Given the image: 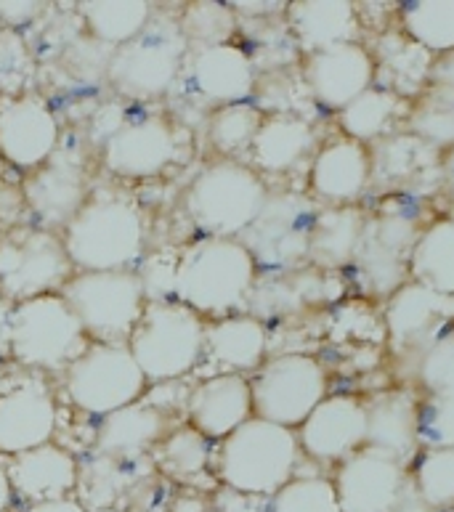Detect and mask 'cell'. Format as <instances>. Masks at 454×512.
<instances>
[{"label": "cell", "mask_w": 454, "mask_h": 512, "mask_svg": "<svg viewBox=\"0 0 454 512\" xmlns=\"http://www.w3.org/2000/svg\"><path fill=\"white\" fill-rule=\"evenodd\" d=\"M428 88H431L428 96L454 107V51L433 59L431 75H428Z\"/></svg>", "instance_id": "48"}, {"label": "cell", "mask_w": 454, "mask_h": 512, "mask_svg": "<svg viewBox=\"0 0 454 512\" xmlns=\"http://www.w3.org/2000/svg\"><path fill=\"white\" fill-rule=\"evenodd\" d=\"M205 321L184 303H147L128 348L147 383H170L192 372L205 351Z\"/></svg>", "instance_id": "6"}, {"label": "cell", "mask_w": 454, "mask_h": 512, "mask_svg": "<svg viewBox=\"0 0 454 512\" xmlns=\"http://www.w3.org/2000/svg\"><path fill=\"white\" fill-rule=\"evenodd\" d=\"M147 390V377L139 369L128 345L93 343L67 369V393L72 404L88 414H107L136 404Z\"/></svg>", "instance_id": "10"}, {"label": "cell", "mask_w": 454, "mask_h": 512, "mask_svg": "<svg viewBox=\"0 0 454 512\" xmlns=\"http://www.w3.org/2000/svg\"><path fill=\"white\" fill-rule=\"evenodd\" d=\"M208 459V438L197 433L192 425L170 433L157 451V465L162 473H168L170 478H178V481H192L194 475L205 473Z\"/></svg>", "instance_id": "40"}, {"label": "cell", "mask_w": 454, "mask_h": 512, "mask_svg": "<svg viewBox=\"0 0 454 512\" xmlns=\"http://www.w3.org/2000/svg\"><path fill=\"white\" fill-rule=\"evenodd\" d=\"M269 335L258 316H229L205 327L202 356L221 369L218 375H242L266 359Z\"/></svg>", "instance_id": "27"}, {"label": "cell", "mask_w": 454, "mask_h": 512, "mask_svg": "<svg viewBox=\"0 0 454 512\" xmlns=\"http://www.w3.org/2000/svg\"><path fill=\"white\" fill-rule=\"evenodd\" d=\"M32 80V56L16 30H0V96L27 93Z\"/></svg>", "instance_id": "45"}, {"label": "cell", "mask_w": 454, "mask_h": 512, "mask_svg": "<svg viewBox=\"0 0 454 512\" xmlns=\"http://www.w3.org/2000/svg\"><path fill=\"white\" fill-rule=\"evenodd\" d=\"M454 298L441 295L420 282L401 284L385 306V340L393 353L431 348L439 337L452 332Z\"/></svg>", "instance_id": "15"}, {"label": "cell", "mask_w": 454, "mask_h": 512, "mask_svg": "<svg viewBox=\"0 0 454 512\" xmlns=\"http://www.w3.org/2000/svg\"><path fill=\"white\" fill-rule=\"evenodd\" d=\"M186 417L208 441H224L255 417L250 380H245V375H213L202 380L186 398Z\"/></svg>", "instance_id": "24"}, {"label": "cell", "mask_w": 454, "mask_h": 512, "mask_svg": "<svg viewBox=\"0 0 454 512\" xmlns=\"http://www.w3.org/2000/svg\"><path fill=\"white\" fill-rule=\"evenodd\" d=\"M168 433V417L152 404H131L107 414L96 433V449L101 457L139 459Z\"/></svg>", "instance_id": "29"}, {"label": "cell", "mask_w": 454, "mask_h": 512, "mask_svg": "<svg viewBox=\"0 0 454 512\" xmlns=\"http://www.w3.org/2000/svg\"><path fill=\"white\" fill-rule=\"evenodd\" d=\"M125 112H128V109H125L123 104H107V107L101 109L99 115L93 117V128H91L93 138L104 144L107 138L115 136L117 130L123 128V125L131 120V117L125 115Z\"/></svg>", "instance_id": "50"}, {"label": "cell", "mask_w": 454, "mask_h": 512, "mask_svg": "<svg viewBox=\"0 0 454 512\" xmlns=\"http://www.w3.org/2000/svg\"><path fill=\"white\" fill-rule=\"evenodd\" d=\"M311 146H314V130L303 117L274 112L263 117L250 152L255 165L266 173H287L311 152Z\"/></svg>", "instance_id": "31"}, {"label": "cell", "mask_w": 454, "mask_h": 512, "mask_svg": "<svg viewBox=\"0 0 454 512\" xmlns=\"http://www.w3.org/2000/svg\"><path fill=\"white\" fill-rule=\"evenodd\" d=\"M401 32L428 54L454 51V0H415L401 6Z\"/></svg>", "instance_id": "37"}, {"label": "cell", "mask_w": 454, "mask_h": 512, "mask_svg": "<svg viewBox=\"0 0 454 512\" xmlns=\"http://www.w3.org/2000/svg\"><path fill=\"white\" fill-rule=\"evenodd\" d=\"M287 22L298 46L306 56L327 51V48L359 43V8L346 0H295L287 3Z\"/></svg>", "instance_id": "26"}, {"label": "cell", "mask_w": 454, "mask_h": 512, "mask_svg": "<svg viewBox=\"0 0 454 512\" xmlns=\"http://www.w3.org/2000/svg\"><path fill=\"white\" fill-rule=\"evenodd\" d=\"M178 83H186L189 93L205 104H245L255 88L253 59L231 43L189 48Z\"/></svg>", "instance_id": "18"}, {"label": "cell", "mask_w": 454, "mask_h": 512, "mask_svg": "<svg viewBox=\"0 0 454 512\" xmlns=\"http://www.w3.org/2000/svg\"><path fill=\"white\" fill-rule=\"evenodd\" d=\"M263 112L250 104H229L218 107L208 120V138L213 149L221 154H234L250 149L255 133L263 123Z\"/></svg>", "instance_id": "39"}, {"label": "cell", "mask_w": 454, "mask_h": 512, "mask_svg": "<svg viewBox=\"0 0 454 512\" xmlns=\"http://www.w3.org/2000/svg\"><path fill=\"white\" fill-rule=\"evenodd\" d=\"M375 77H378L375 54H370L362 43L327 48V51L306 56L303 62V80H306L308 93L330 112H340L356 96L370 91Z\"/></svg>", "instance_id": "20"}, {"label": "cell", "mask_w": 454, "mask_h": 512, "mask_svg": "<svg viewBox=\"0 0 454 512\" xmlns=\"http://www.w3.org/2000/svg\"><path fill=\"white\" fill-rule=\"evenodd\" d=\"M109 173L123 178L160 176L176 160V130L162 115L131 117L101 144Z\"/></svg>", "instance_id": "19"}, {"label": "cell", "mask_w": 454, "mask_h": 512, "mask_svg": "<svg viewBox=\"0 0 454 512\" xmlns=\"http://www.w3.org/2000/svg\"><path fill=\"white\" fill-rule=\"evenodd\" d=\"M417 226L407 215H378L367 218L356 263L367 290L388 295L409 282V258L417 242Z\"/></svg>", "instance_id": "17"}, {"label": "cell", "mask_w": 454, "mask_h": 512, "mask_svg": "<svg viewBox=\"0 0 454 512\" xmlns=\"http://www.w3.org/2000/svg\"><path fill=\"white\" fill-rule=\"evenodd\" d=\"M234 27H237V19L229 3H208V0L189 3L181 16V30L189 40V48L229 43Z\"/></svg>", "instance_id": "41"}, {"label": "cell", "mask_w": 454, "mask_h": 512, "mask_svg": "<svg viewBox=\"0 0 454 512\" xmlns=\"http://www.w3.org/2000/svg\"><path fill=\"white\" fill-rule=\"evenodd\" d=\"M186 54L189 40L181 22L170 16H152L136 38L115 48L107 62V80L128 99H157L176 88Z\"/></svg>", "instance_id": "5"}, {"label": "cell", "mask_w": 454, "mask_h": 512, "mask_svg": "<svg viewBox=\"0 0 454 512\" xmlns=\"http://www.w3.org/2000/svg\"><path fill=\"white\" fill-rule=\"evenodd\" d=\"M231 11L234 14H245V16H269V14H282V11H287V3H274V0H269V3H242V0H237V3H229Z\"/></svg>", "instance_id": "51"}, {"label": "cell", "mask_w": 454, "mask_h": 512, "mask_svg": "<svg viewBox=\"0 0 454 512\" xmlns=\"http://www.w3.org/2000/svg\"><path fill=\"white\" fill-rule=\"evenodd\" d=\"M372 181V154L367 144L338 136L316 152L311 162V194L332 207L354 205Z\"/></svg>", "instance_id": "22"}, {"label": "cell", "mask_w": 454, "mask_h": 512, "mask_svg": "<svg viewBox=\"0 0 454 512\" xmlns=\"http://www.w3.org/2000/svg\"><path fill=\"white\" fill-rule=\"evenodd\" d=\"M415 491L436 512L454 507V449H425L409 475Z\"/></svg>", "instance_id": "38"}, {"label": "cell", "mask_w": 454, "mask_h": 512, "mask_svg": "<svg viewBox=\"0 0 454 512\" xmlns=\"http://www.w3.org/2000/svg\"><path fill=\"white\" fill-rule=\"evenodd\" d=\"M208 512H224V510H218V507H210V510Z\"/></svg>", "instance_id": "56"}, {"label": "cell", "mask_w": 454, "mask_h": 512, "mask_svg": "<svg viewBox=\"0 0 454 512\" xmlns=\"http://www.w3.org/2000/svg\"><path fill=\"white\" fill-rule=\"evenodd\" d=\"M11 497H14V489H11V481H8L6 465H0V512H6V507L11 505Z\"/></svg>", "instance_id": "55"}, {"label": "cell", "mask_w": 454, "mask_h": 512, "mask_svg": "<svg viewBox=\"0 0 454 512\" xmlns=\"http://www.w3.org/2000/svg\"><path fill=\"white\" fill-rule=\"evenodd\" d=\"M301 457L295 430L266 422L247 420L218 449V478L229 491L247 497H274L293 481Z\"/></svg>", "instance_id": "3"}, {"label": "cell", "mask_w": 454, "mask_h": 512, "mask_svg": "<svg viewBox=\"0 0 454 512\" xmlns=\"http://www.w3.org/2000/svg\"><path fill=\"white\" fill-rule=\"evenodd\" d=\"M409 279L454 298V218H439L417 237Z\"/></svg>", "instance_id": "32"}, {"label": "cell", "mask_w": 454, "mask_h": 512, "mask_svg": "<svg viewBox=\"0 0 454 512\" xmlns=\"http://www.w3.org/2000/svg\"><path fill=\"white\" fill-rule=\"evenodd\" d=\"M401 107H404L401 96L385 91L380 85H372L370 91H364L348 107L340 109L338 123L343 128V136L367 144V141L383 138L393 128Z\"/></svg>", "instance_id": "36"}, {"label": "cell", "mask_w": 454, "mask_h": 512, "mask_svg": "<svg viewBox=\"0 0 454 512\" xmlns=\"http://www.w3.org/2000/svg\"><path fill=\"white\" fill-rule=\"evenodd\" d=\"M378 48L380 54L375 56V64H378L375 83L388 77L385 91L404 99V96H412L423 85H428V75H431L436 56L428 54L423 46H417L415 40H409L404 32H396V35H385Z\"/></svg>", "instance_id": "33"}, {"label": "cell", "mask_w": 454, "mask_h": 512, "mask_svg": "<svg viewBox=\"0 0 454 512\" xmlns=\"http://www.w3.org/2000/svg\"><path fill=\"white\" fill-rule=\"evenodd\" d=\"M327 369L306 353H282L258 367L250 380L253 414L282 428L298 430L330 396Z\"/></svg>", "instance_id": "9"}, {"label": "cell", "mask_w": 454, "mask_h": 512, "mask_svg": "<svg viewBox=\"0 0 454 512\" xmlns=\"http://www.w3.org/2000/svg\"><path fill=\"white\" fill-rule=\"evenodd\" d=\"M393 512H436L433 510L428 502H425L420 494L415 491V486H412V481H407V489H404V494H401L399 505H396V510Z\"/></svg>", "instance_id": "52"}, {"label": "cell", "mask_w": 454, "mask_h": 512, "mask_svg": "<svg viewBox=\"0 0 454 512\" xmlns=\"http://www.w3.org/2000/svg\"><path fill=\"white\" fill-rule=\"evenodd\" d=\"M269 512H340L338 491L330 478H293L271 497Z\"/></svg>", "instance_id": "42"}, {"label": "cell", "mask_w": 454, "mask_h": 512, "mask_svg": "<svg viewBox=\"0 0 454 512\" xmlns=\"http://www.w3.org/2000/svg\"><path fill=\"white\" fill-rule=\"evenodd\" d=\"M24 202L46 226H67L85 205L83 162L75 152H59L24 181Z\"/></svg>", "instance_id": "23"}, {"label": "cell", "mask_w": 454, "mask_h": 512, "mask_svg": "<svg viewBox=\"0 0 454 512\" xmlns=\"http://www.w3.org/2000/svg\"><path fill=\"white\" fill-rule=\"evenodd\" d=\"M43 6L46 3H38V0H0V22L6 24V30H16L43 14Z\"/></svg>", "instance_id": "49"}, {"label": "cell", "mask_w": 454, "mask_h": 512, "mask_svg": "<svg viewBox=\"0 0 454 512\" xmlns=\"http://www.w3.org/2000/svg\"><path fill=\"white\" fill-rule=\"evenodd\" d=\"M85 329L59 295L16 303L11 319V353L24 369H70L85 353Z\"/></svg>", "instance_id": "8"}, {"label": "cell", "mask_w": 454, "mask_h": 512, "mask_svg": "<svg viewBox=\"0 0 454 512\" xmlns=\"http://www.w3.org/2000/svg\"><path fill=\"white\" fill-rule=\"evenodd\" d=\"M72 260L51 231L16 229L0 239V290L8 300H32L70 282Z\"/></svg>", "instance_id": "12"}, {"label": "cell", "mask_w": 454, "mask_h": 512, "mask_svg": "<svg viewBox=\"0 0 454 512\" xmlns=\"http://www.w3.org/2000/svg\"><path fill=\"white\" fill-rule=\"evenodd\" d=\"M407 467L385 451L362 446L335 475L340 512H393L407 489Z\"/></svg>", "instance_id": "16"}, {"label": "cell", "mask_w": 454, "mask_h": 512, "mask_svg": "<svg viewBox=\"0 0 454 512\" xmlns=\"http://www.w3.org/2000/svg\"><path fill=\"white\" fill-rule=\"evenodd\" d=\"M420 444V406L409 390H385L367 404V446L396 459Z\"/></svg>", "instance_id": "28"}, {"label": "cell", "mask_w": 454, "mask_h": 512, "mask_svg": "<svg viewBox=\"0 0 454 512\" xmlns=\"http://www.w3.org/2000/svg\"><path fill=\"white\" fill-rule=\"evenodd\" d=\"M77 14L99 43L120 48L147 27L154 11L147 0H85Z\"/></svg>", "instance_id": "34"}, {"label": "cell", "mask_w": 454, "mask_h": 512, "mask_svg": "<svg viewBox=\"0 0 454 512\" xmlns=\"http://www.w3.org/2000/svg\"><path fill=\"white\" fill-rule=\"evenodd\" d=\"M266 197L269 189L255 170L242 162L221 160L194 178L184 210L205 237L237 239L253 226Z\"/></svg>", "instance_id": "4"}, {"label": "cell", "mask_w": 454, "mask_h": 512, "mask_svg": "<svg viewBox=\"0 0 454 512\" xmlns=\"http://www.w3.org/2000/svg\"><path fill=\"white\" fill-rule=\"evenodd\" d=\"M56 401L40 372L22 369L0 377V454L19 457L51 444Z\"/></svg>", "instance_id": "13"}, {"label": "cell", "mask_w": 454, "mask_h": 512, "mask_svg": "<svg viewBox=\"0 0 454 512\" xmlns=\"http://www.w3.org/2000/svg\"><path fill=\"white\" fill-rule=\"evenodd\" d=\"M420 441L428 449H454V393L431 396L420 409Z\"/></svg>", "instance_id": "47"}, {"label": "cell", "mask_w": 454, "mask_h": 512, "mask_svg": "<svg viewBox=\"0 0 454 512\" xmlns=\"http://www.w3.org/2000/svg\"><path fill=\"white\" fill-rule=\"evenodd\" d=\"M27 512H88L77 499H54V502H40V505H30Z\"/></svg>", "instance_id": "54"}, {"label": "cell", "mask_w": 454, "mask_h": 512, "mask_svg": "<svg viewBox=\"0 0 454 512\" xmlns=\"http://www.w3.org/2000/svg\"><path fill=\"white\" fill-rule=\"evenodd\" d=\"M322 300H332L330 284L314 271H308V274L301 271V274L277 276V279H269L266 284L255 282L253 295H250L247 303L258 314L277 316L293 314V311L308 306V303H322Z\"/></svg>", "instance_id": "35"}, {"label": "cell", "mask_w": 454, "mask_h": 512, "mask_svg": "<svg viewBox=\"0 0 454 512\" xmlns=\"http://www.w3.org/2000/svg\"><path fill=\"white\" fill-rule=\"evenodd\" d=\"M295 436L311 459L343 462L367 446V404L346 393L327 396L308 414Z\"/></svg>", "instance_id": "21"}, {"label": "cell", "mask_w": 454, "mask_h": 512, "mask_svg": "<svg viewBox=\"0 0 454 512\" xmlns=\"http://www.w3.org/2000/svg\"><path fill=\"white\" fill-rule=\"evenodd\" d=\"M433 146L420 141L417 136H393L378 146V160H372V170L378 168L380 176L407 178L415 176L417 170L428 168L433 162Z\"/></svg>", "instance_id": "43"}, {"label": "cell", "mask_w": 454, "mask_h": 512, "mask_svg": "<svg viewBox=\"0 0 454 512\" xmlns=\"http://www.w3.org/2000/svg\"><path fill=\"white\" fill-rule=\"evenodd\" d=\"M6 473L11 489L32 505L67 499L80 481L77 459L67 449L54 444L38 446V449L24 451L19 457H11Z\"/></svg>", "instance_id": "25"}, {"label": "cell", "mask_w": 454, "mask_h": 512, "mask_svg": "<svg viewBox=\"0 0 454 512\" xmlns=\"http://www.w3.org/2000/svg\"><path fill=\"white\" fill-rule=\"evenodd\" d=\"M364 226H367V218L356 205L319 210L314 231H311L308 260L319 271H335V268L354 263Z\"/></svg>", "instance_id": "30"}, {"label": "cell", "mask_w": 454, "mask_h": 512, "mask_svg": "<svg viewBox=\"0 0 454 512\" xmlns=\"http://www.w3.org/2000/svg\"><path fill=\"white\" fill-rule=\"evenodd\" d=\"M16 303L0 298V351H11V319H14Z\"/></svg>", "instance_id": "53"}, {"label": "cell", "mask_w": 454, "mask_h": 512, "mask_svg": "<svg viewBox=\"0 0 454 512\" xmlns=\"http://www.w3.org/2000/svg\"><path fill=\"white\" fill-rule=\"evenodd\" d=\"M447 512H454V507H452V510H447Z\"/></svg>", "instance_id": "57"}, {"label": "cell", "mask_w": 454, "mask_h": 512, "mask_svg": "<svg viewBox=\"0 0 454 512\" xmlns=\"http://www.w3.org/2000/svg\"><path fill=\"white\" fill-rule=\"evenodd\" d=\"M255 276L258 266L239 239L205 237L178 258L176 298L197 314H229L247 306Z\"/></svg>", "instance_id": "2"}, {"label": "cell", "mask_w": 454, "mask_h": 512, "mask_svg": "<svg viewBox=\"0 0 454 512\" xmlns=\"http://www.w3.org/2000/svg\"><path fill=\"white\" fill-rule=\"evenodd\" d=\"M59 149V120L35 91L0 96V154L19 170H35Z\"/></svg>", "instance_id": "14"}, {"label": "cell", "mask_w": 454, "mask_h": 512, "mask_svg": "<svg viewBox=\"0 0 454 512\" xmlns=\"http://www.w3.org/2000/svg\"><path fill=\"white\" fill-rule=\"evenodd\" d=\"M409 133L433 149L454 146V107L433 96H425L409 112Z\"/></svg>", "instance_id": "44"}, {"label": "cell", "mask_w": 454, "mask_h": 512, "mask_svg": "<svg viewBox=\"0 0 454 512\" xmlns=\"http://www.w3.org/2000/svg\"><path fill=\"white\" fill-rule=\"evenodd\" d=\"M319 207L303 194H269L253 226L239 237L255 266L290 271L308 260V245Z\"/></svg>", "instance_id": "11"}, {"label": "cell", "mask_w": 454, "mask_h": 512, "mask_svg": "<svg viewBox=\"0 0 454 512\" xmlns=\"http://www.w3.org/2000/svg\"><path fill=\"white\" fill-rule=\"evenodd\" d=\"M62 298L96 343L128 345L147 308L141 279L133 271H83L64 284Z\"/></svg>", "instance_id": "7"}, {"label": "cell", "mask_w": 454, "mask_h": 512, "mask_svg": "<svg viewBox=\"0 0 454 512\" xmlns=\"http://www.w3.org/2000/svg\"><path fill=\"white\" fill-rule=\"evenodd\" d=\"M144 218L123 194L96 192L64 226L62 245L83 271H128L144 253Z\"/></svg>", "instance_id": "1"}, {"label": "cell", "mask_w": 454, "mask_h": 512, "mask_svg": "<svg viewBox=\"0 0 454 512\" xmlns=\"http://www.w3.org/2000/svg\"><path fill=\"white\" fill-rule=\"evenodd\" d=\"M420 383L431 396L454 393V329L439 337L420 359Z\"/></svg>", "instance_id": "46"}]
</instances>
